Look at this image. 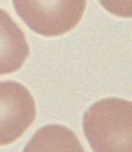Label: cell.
<instances>
[{
  "instance_id": "obj_1",
  "label": "cell",
  "mask_w": 132,
  "mask_h": 152,
  "mask_svg": "<svg viewBox=\"0 0 132 152\" xmlns=\"http://www.w3.org/2000/svg\"><path fill=\"white\" fill-rule=\"evenodd\" d=\"M132 104L118 97L94 103L83 117V130L92 151L129 152L132 149Z\"/></svg>"
},
{
  "instance_id": "obj_2",
  "label": "cell",
  "mask_w": 132,
  "mask_h": 152,
  "mask_svg": "<svg viewBox=\"0 0 132 152\" xmlns=\"http://www.w3.org/2000/svg\"><path fill=\"white\" fill-rule=\"evenodd\" d=\"M13 6L30 30L44 37H58L80 23L87 0H13Z\"/></svg>"
},
{
  "instance_id": "obj_3",
  "label": "cell",
  "mask_w": 132,
  "mask_h": 152,
  "mask_svg": "<svg viewBox=\"0 0 132 152\" xmlns=\"http://www.w3.org/2000/svg\"><path fill=\"white\" fill-rule=\"evenodd\" d=\"M36 119V102L26 86L17 81H0V147L25 134Z\"/></svg>"
},
{
  "instance_id": "obj_4",
  "label": "cell",
  "mask_w": 132,
  "mask_h": 152,
  "mask_svg": "<svg viewBox=\"0 0 132 152\" xmlns=\"http://www.w3.org/2000/svg\"><path fill=\"white\" fill-rule=\"evenodd\" d=\"M29 53L25 33L7 11L0 8V75L18 71L25 64Z\"/></svg>"
},
{
  "instance_id": "obj_5",
  "label": "cell",
  "mask_w": 132,
  "mask_h": 152,
  "mask_svg": "<svg viewBox=\"0 0 132 152\" xmlns=\"http://www.w3.org/2000/svg\"><path fill=\"white\" fill-rule=\"evenodd\" d=\"M25 151H84L74 133L61 125H48L37 130Z\"/></svg>"
},
{
  "instance_id": "obj_6",
  "label": "cell",
  "mask_w": 132,
  "mask_h": 152,
  "mask_svg": "<svg viewBox=\"0 0 132 152\" xmlns=\"http://www.w3.org/2000/svg\"><path fill=\"white\" fill-rule=\"evenodd\" d=\"M100 6L110 14L121 18H131L132 0H99Z\"/></svg>"
}]
</instances>
